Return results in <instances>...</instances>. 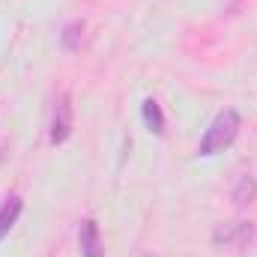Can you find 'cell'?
<instances>
[{
	"label": "cell",
	"instance_id": "1",
	"mask_svg": "<svg viewBox=\"0 0 257 257\" xmlns=\"http://www.w3.org/2000/svg\"><path fill=\"white\" fill-rule=\"evenodd\" d=\"M236 135H239V114H236L233 108H227V111H221V114L212 120V126L206 128V135H203L197 153H200V156L224 153V150L236 141Z\"/></svg>",
	"mask_w": 257,
	"mask_h": 257
},
{
	"label": "cell",
	"instance_id": "2",
	"mask_svg": "<svg viewBox=\"0 0 257 257\" xmlns=\"http://www.w3.org/2000/svg\"><path fill=\"white\" fill-rule=\"evenodd\" d=\"M69 135H72V102H69V93H63L57 99L54 120H51V144H63Z\"/></svg>",
	"mask_w": 257,
	"mask_h": 257
},
{
	"label": "cell",
	"instance_id": "3",
	"mask_svg": "<svg viewBox=\"0 0 257 257\" xmlns=\"http://www.w3.org/2000/svg\"><path fill=\"white\" fill-rule=\"evenodd\" d=\"M81 254L84 257H105V248H102V236H99V227L93 218H87L81 224Z\"/></svg>",
	"mask_w": 257,
	"mask_h": 257
},
{
	"label": "cell",
	"instance_id": "4",
	"mask_svg": "<svg viewBox=\"0 0 257 257\" xmlns=\"http://www.w3.org/2000/svg\"><path fill=\"white\" fill-rule=\"evenodd\" d=\"M251 236V227L245 224V221H233V224H224V227H218L215 230V245H239V242H245Z\"/></svg>",
	"mask_w": 257,
	"mask_h": 257
},
{
	"label": "cell",
	"instance_id": "5",
	"mask_svg": "<svg viewBox=\"0 0 257 257\" xmlns=\"http://www.w3.org/2000/svg\"><path fill=\"white\" fill-rule=\"evenodd\" d=\"M18 215H21V197H9V200L0 206V242L9 236V230H12V224L18 221Z\"/></svg>",
	"mask_w": 257,
	"mask_h": 257
},
{
	"label": "cell",
	"instance_id": "6",
	"mask_svg": "<svg viewBox=\"0 0 257 257\" xmlns=\"http://www.w3.org/2000/svg\"><path fill=\"white\" fill-rule=\"evenodd\" d=\"M141 114H144V126L150 128L153 135H162V132H165V114H162V108H159L156 99H147Z\"/></svg>",
	"mask_w": 257,
	"mask_h": 257
},
{
	"label": "cell",
	"instance_id": "7",
	"mask_svg": "<svg viewBox=\"0 0 257 257\" xmlns=\"http://www.w3.org/2000/svg\"><path fill=\"white\" fill-rule=\"evenodd\" d=\"M233 200H236L239 206L254 200V180H251V177H239V183H236V189H233Z\"/></svg>",
	"mask_w": 257,
	"mask_h": 257
},
{
	"label": "cell",
	"instance_id": "8",
	"mask_svg": "<svg viewBox=\"0 0 257 257\" xmlns=\"http://www.w3.org/2000/svg\"><path fill=\"white\" fill-rule=\"evenodd\" d=\"M81 30H84V27H81L78 21L66 24V27H63V36H60V39H63V48H69V51H75V48H78V42H81Z\"/></svg>",
	"mask_w": 257,
	"mask_h": 257
}]
</instances>
